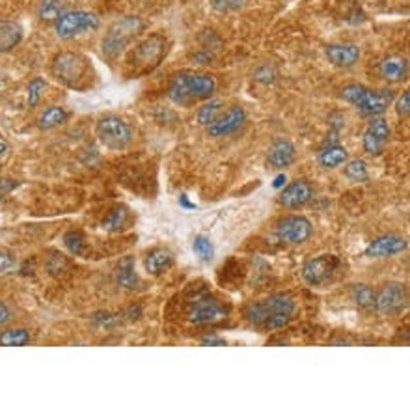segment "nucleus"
Listing matches in <instances>:
<instances>
[{
	"label": "nucleus",
	"instance_id": "1",
	"mask_svg": "<svg viewBox=\"0 0 410 412\" xmlns=\"http://www.w3.org/2000/svg\"><path fill=\"white\" fill-rule=\"evenodd\" d=\"M51 73L58 83L75 91L90 90L97 75L91 62L84 54L75 51H62L51 62Z\"/></svg>",
	"mask_w": 410,
	"mask_h": 412
},
{
	"label": "nucleus",
	"instance_id": "2",
	"mask_svg": "<svg viewBox=\"0 0 410 412\" xmlns=\"http://www.w3.org/2000/svg\"><path fill=\"white\" fill-rule=\"evenodd\" d=\"M217 91V80L209 73H177L168 84L166 96L181 107H191L198 101H207Z\"/></svg>",
	"mask_w": 410,
	"mask_h": 412
},
{
	"label": "nucleus",
	"instance_id": "3",
	"mask_svg": "<svg viewBox=\"0 0 410 412\" xmlns=\"http://www.w3.org/2000/svg\"><path fill=\"white\" fill-rule=\"evenodd\" d=\"M170 51V41L162 34H151L129 52L125 60V75L129 78H138L148 75L160 65Z\"/></svg>",
	"mask_w": 410,
	"mask_h": 412
},
{
	"label": "nucleus",
	"instance_id": "4",
	"mask_svg": "<svg viewBox=\"0 0 410 412\" xmlns=\"http://www.w3.org/2000/svg\"><path fill=\"white\" fill-rule=\"evenodd\" d=\"M396 94L391 90H369L362 84H347L341 88V99L354 105L362 116L375 118L385 114L386 109L393 103Z\"/></svg>",
	"mask_w": 410,
	"mask_h": 412
},
{
	"label": "nucleus",
	"instance_id": "5",
	"mask_svg": "<svg viewBox=\"0 0 410 412\" xmlns=\"http://www.w3.org/2000/svg\"><path fill=\"white\" fill-rule=\"evenodd\" d=\"M142 30H144V23L138 17H133V15H127V17L114 21L107 28L105 36H102V56L109 60V62H114Z\"/></svg>",
	"mask_w": 410,
	"mask_h": 412
},
{
	"label": "nucleus",
	"instance_id": "6",
	"mask_svg": "<svg viewBox=\"0 0 410 412\" xmlns=\"http://www.w3.org/2000/svg\"><path fill=\"white\" fill-rule=\"evenodd\" d=\"M186 303V319L194 325H217L230 316V306L220 303L205 290L196 291Z\"/></svg>",
	"mask_w": 410,
	"mask_h": 412
},
{
	"label": "nucleus",
	"instance_id": "7",
	"mask_svg": "<svg viewBox=\"0 0 410 412\" xmlns=\"http://www.w3.org/2000/svg\"><path fill=\"white\" fill-rule=\"evenodd\" d=\"M96 135L102 146L112 151H122L133 142L131 125L116 114H107V116L99 118L96 125Z\"/></svg>",
	"mask_w": 410,
	"mask_h": 412
},
{
	"label": "nucleus",
	"instance_id": "8",
	"mask_svg": "<svg viewBox=\"0 0 410 412\" xmlns=\"http://www.w3.org/2000/svg\"><path fill=\"white\" fill-rule=\"evenodd\" d=\"M295 299L288 293H276V295H270L267 299H263L259 303H252L248 308L244 310V316L246 319L256 325V327H261L263 321L269 316H274V314H288V316H293L295 314Z\"/></svg>",
	"mask_w": 410,
	"mask_h": 412
},
{
	"label": "nucleus",
	"instance_id": "9",
	"mask_svg": "<svg viewBox=\"0 0 410 412\" xmlns=\"http://www.w3.org/2000/svg\"><path fill=\"white\" fill-rule=\"evenodd\" d=\"M101 25V21L96 13L84 12V10H77V12H65L62 13L56 21H54V30L56 36L62 39H71L83 32H90V30H97Z\"/></svg>",
	"mask_w": 410,
	"mask_h": 412
},
{
	"label": "nucleus",
	"instance_id": "10",
	"mask_svg": "<svg viewBox=\"0 0 410 412\" xmlns=\"http://www.w3.org/2000/svg\"><path fill=\"white\" fill-rule=\"evenodd\" d=\"M407 299H409V293H407L404 283L388 282L380 288L378 293H375V306L373 308L382 316H393V314H399L401 310L407 308Z\"/></svg>",
	"mask_w": 410,
	"mask_h": 412
},
{
	"label": "nucleus",
	"instance_id": "11",
	"mask_svg": "<svg viewBox=\"0 0 410 412\" xmlns=\"http://www.w3.org/2000/svg\"><path fill=\"white\" fill-rule=\"evenodd\" d=\"M340 258L334 254H321L317 258L310 259L302 267V278L306 280L310 285H323L340 269Z\"/></svg>",
	"mask_w": 410,
	"mask_h": 412
},
{
	"label": "nucleus",
	"instance_id": "12",
	"mask_svg": "<svg viewBox=\"0 0 410 412\" xmlns=\"http://www.w3.org/2000/svg\"><path fill=\"white\" fill-rule=\"evenodd\" d=\"M312 222L306 219V217H301V215H289V217H283L278 226H276V233L278 237L289 243V245H302L306 243L308 239L312 237Z\"/></svg>",
	"mask_w": 410,
	"mask_h": 412
},
{
	"label": "nucleus",
	"instance_id": "13",
	"mask_svg": "<svg viewBox=\"0 0 410 412\" xmlns=\"http://www.w3.org/2000/svg\"><path fill=\"white\" fill-rule=\"evenodd\" d=\"M388 140H390V125H388V122L380 116L371 118L364 131V138H362L365 153L371 155V157L382 155Z\"/></svg>",
	"mask_w": 410,
	"mask_h": 412
},
{
	"label": "nucleus",
	"instance_id": "14",
	"mask_svg": "<svg viewBox=\"0 0 410 412\" xmlns=\"http://www.w3.org/2000/svg\"><path fill=\"white\" fill-rule=\"evenodd\" d=\"M246 122V112L243 107H231L230 110H226L224 114L207 125V135L213 138H222V136L233 135L235 131H239Z\"/></svg>",
	"mask_w": 410,
	"mask_h": 412
},
{
	"label": "nucleus",
	"instance_id": "15",
	"mask_svg": "<svg viewBox=\"0 0 410 412\" xmlns=\"http://www.w3.org/2000/svg\"><path fill=\"white\" fill-rule=\"evenodd\" d=\"M409 248V241L398 233H385L378 235L367 245L365 248V256L367 258H390L396 254H401Z\"/></svg>",
	"mask_w": 410,
	"mask_h": 412
},
{
	"label": "nucleus",
	"instance_id": "16",
	"mask_svg": "<svg viewBox=\"0 0 410 412\" xmlns=\"http://www.w3.org/2000/svg\"><path fill=\"white\" fill-rule=\"evenodd\" d=\"M312 196H314L312 185L306 180H296L283 188L280 194V204L288 209H301L312 200Z\"/></svg>",
	"mask_w": 410,
	"mask_h": 412
},
{
	"label": "nucleus",
	"instance_id": "17",
	"mask_svg": "<svg viewBox=\"0 0 410 412\" xmlns=\"http://www.w3.org/2000/svg\"><path fill=\"white\" fill-rule=\"evenodd\" d=\"M377 71L388 83H401L409 77V58L401 54H390L378 62Z\"/></svg>",
	"mask_w": 410,
	"mask_h": 412
},
{
	"label": "nucleus",
	"instance_id": "18",
	"mask_svg": "<svg viewBox=\"0 0 410 412\" xmlns=\"http://www.w3.org/2000/svg\"><path fill=\"white\" fill-rule=\"evenodd\" d=\"M325 54L336 67H353L360 58V49L354 43H330L325 49Z\"/></svg>",
	"mask_w": 410,
	"mask_h": 412
},
{
	"label": "nucleus",
	"instance_id": "19",
	"mask_svg": "<svg viewBox=\"0 0 410 412\" xmlns=\"http://www.w3.org/2000/svg\"><path fill=\"white\" fill-rule=\"evenodd\" d=\"M295 146L289 140H276L269 149V164L276 170H283V168L291 166L295 162Z\"/></svg>",
	"mask_w": 410,
	"mask_h": 412
},
{
	"label": "nucleus",
	"instance_id": "20",
	"mask_svg": "<svg viewBox=\"0 0 410 412\" xmlns=\"http://www.w3.org/2000/svg\"><path fill=\"white\" fill-rule=\"evenodd\" d=\"M173 263V254L164 246H157L153 250L148 252V256L144 259V267L151 277H160L162 272L168 271Z\"/></svg>",
	"mask_w": 410,
	"mask_h": 412
},
{
	"label": "nucleus",
	"instance_id": "21",
	"mask_svg": "<svg viewBox=\"0 0 410 412\" xmlns=\"http://www.w3.org/2000/svg\"><path fill=\"white\" fill-rule=\"evenodd\" d=\"M116 282L122 285L123 290L133 291L140 285V278H138V272H136V265L135 259L131 256H125V258L120 259V263L116 267Z\"/></svg>",
	"mask_w": 410,
	"mask_h": 412
},
{
	"label": "nucleus",
	"instance_id": "22",
	"mask_svg": "<svg viewBox=\"0 0 410 412\" xmlns=\"http://www.w3.org/2000/svg\"><path fill=\"white\" fill-rule=\"evenodd\" d=\"M23 39V28L15 21H0V52H10Z\"/></svg>",
	"mask_w": 410,
	"mask_h": 412
},
{
	"label": "nucleus",
	"instance_id": "23",
	"mask_svg": "<svg viewBox=\"0 0 410 412\" xmlns=\"http://www.w3.org/2000/svg\"><path fill=\"white\" fill-rule=\"evenodd\" d=\"M317 161L323 168H338L347 162V149L340 144H330L321 149Z\"/></svg>",
	"mask_w": 410,
	"mask_h": 412
},
{
	"label": "nucleus",
	"instance_id": "24",
	"mask_svg": "<svg viewBox=\"0 0 410 412\" xmlns=\"http://www.w3.org/2000/svg\"><path fill=\"white\" fill-rule=\"evenodd\" d=\"M67 120V112H65V109H62V107H49V109H45L41 114H39L38 118V127L39 129H54V127H58V125H62V123Z\"/></svg>",
	"mask_w": 410,
	"mask_h": 412
},
{
	"label": "nucleus",
	"instance_id": "25",
	"mask_svg": "<svg viewBox=\"0 0 410 412\" xmlns=\"http://www.w3.org/2000/svg\"><path fill=\"white\" fill-rule=\"evenodd\" d=\"M64 245L69 250V254L78 256V258H88V241L84 237L83 232L73 230L64 235Z\"/></svg>",
	"mask_w": 410,
	"mask_h": 412
},
{
	"label": "nucleus",
	"instance_id": "26",
	"mask_svg": "<svg viewBox=\"0 0 410 412\" xmlns=\"http://www.w3.org/2000/svg\"><path fill=\"white\" fill-rule=\"evenodd\" d=\"M32 340L26 329H8L0 334V345L4 347H25Z\"/></svg>",
	"mask_w": 410,
	"mask_h": 412
},
{
	"label": "nucleus",
	"instance_id": "27",
	"mask_svg": "<svg viewBox=\"0 0 410 412\" xmlns=\"http://www.w3.org/2000/svg\"><path fill=\"white\" fill-rule=\"evenodd\" d=\"M65 13L64 0H41L38 8V17L41 21H56Z\"/></svg>",
	"mask_w": 410,
	"mask_h": 412
},
{
	"label": "nucleus",
	"instance_id": "28",
	"mask_svg": "<svg viewBox=\"0 0 410 412\" xmlns=\"http://www.w3.org/2000/svg\"><path fill=\"white\" fill-rule=\"evenodd\" d=\"M351 296H353V301L360 308L367 310L375 306V291L369 285H365V283H353Z\"/></svg>",
	"mask_w": 410,
	"mask_h": 412
},
{
	"label": "nucleus",
	"instance_id": "29",
	"mask_svg": "<svg viewBox=\"0 0 410 412\" xmlns=\"http://www.w3.org/2000/svg\"><path fill=\"white\" fill-rule=\"evenodd\" d=\"M129 219V211L127 207H116L110 211V215L107 219L102 220V230L107 232H120L125 222Z\"/></svg>",
	"mask_w": 410,
	"mask_h": 412
},
{
	"label": "nucleus",
	"instance_id": "30",
	"mask_svg": "<svg viewBox=\"0 0 410 412\" xmlns=\"http://www.w3.org/2000/svg\"><path fill=\"white\" fill-rule=\"evenodd\" d=\"M343 174H345L347 180L354 181V183H364V181L369 180L367 166H365V162L362 159H353V161L345 162Z\"/></svg>",
	"mask_w": 410,
	"mask_h": 412
},
{
	"label": "nucleus",
	"instance_id": "31",
	"mask_svg": "<svg viewBox=\"0 0 410 412\" xmlns=\"http://www.w3.org/2000/svg\"><path fill=\"white\" fill-rule=\"evenodd\" d=\"M222 99H209L204 107H199L198 110V123L202 125H209L211 122H215L220 116V110H222Z\"/></svg>",
	"mask_w": 410,
	"mask_h": 412
},
{
	"label": "nucleus",
	"instance_id": "32",
	"mask_svg": "<svg viewBox=\"0 0 410 412\" xmlns=\"http://www.w3.org/2000/svg\"><path fill=\"white\" fill-rule=\"evenodd\" d=\"M193 250L202 261H211L213 256H215V246L209 241V237H205V235H196L194 237Z\"/></svg>",
	"mask_w": 410,
	"mask_h": 412
},
{
	"label": "nucleus",
	"instance_id": "33",
	"mask_svg": "<svg viewBox=\"0 0 410 412\" xmlns=\"http://www.w3.org/2000/svg\"><path fill=\"white\" fill-rule=\"evenodd\" d=\"M47 83L41 77H36L30 80L28 84V107L34 109L36 105L39 103V99H41V91L45 90Z\"/></svg>",
	"mask_w": 410,
	"mask_h": 412
},
{
	"label": "nucleus",
	"instance_id": "34",
	"mask_svg": "<svg viewBox=\"0 0 410 412\" xmlns=\"http://www.w3.org/2000/svg\"><path fill=\"white\" fill-rule=\"evenodd\" d=\"M291 317L288 314H274V316H269L265 321H263V329L265 330H280L283 327H288L289 321H291Z\"/></svg>",
	"mask_w": 410,
	"mask_h": 412
},
{
	"label": "nucleus",
	"instance_id": "35",
	"mask_svg": "<svg viewBox=\"0 0 410 412\" xmlns=\"http://www.w3.org/2000/svg\"><path fill=\"white\" fill-rule=\"evenodd\" d=\"M17 263V258H15V254H13L10 248H4V246H0V272H6L10 269H13Z\"/></svg>",
	"mask_w": 410,
	"mask_h": 412
},
{
	"label": "nucleus",
	"instance_id": "36",
	"mask_svg": "<svg viewBox=\"0 0 410 412\" xmlns=\"http://www.w3.org/2000/svg\"><path fill=\"white\" fill-rule=\"evenodd\" d=\"M211 6L220 13L235 12L241 8V0H211Z\"/></svg>",
	"mask_w": 410,
	"mask_h": 412
},
{
	"label": "nucleus",
	"instance_id": "37",
	"mask_svg": "<svg viewBox=\"0 0 410 412\" xmlns=\"http://www.w3.org/2000/svg\"><path fill=\"white\" fill-rule=\"evenodd\" d=\"M65 265H67V261H65L64 254L52 252V256L49 258V263H47V267H49V271L51 272H58V271H62Z\"/></svg>",
	"mask_w": 410,
	"mask_h": 412
},
{
	"label": "nucleus",
	"instance_id": "38",
	"mask_svg": "<svg viewBox=\"0 0 410 412\" xmlns=\"http://www.w3.org/2000/svg\"><path fill=\"white\" fill-rule=\"evenodd\" d=\"M276 77V73L272 69H270L269 65H263V67H259V69L256 71V80H259V83L263 84H269L272 83Z\"/></svg>",
	"mask_w": 410,
	"mask_h": 412
},
{
	"label": "nucleus",
	"instance_id": "39",
	"mask_svg": "<svg viewBox=\"0 0 410 412\" xmlns=\"http://www.w3.org/2000/svg\"><path fill=\"white\" fill-rule=\"evenodd\" d=\"M398 114L399 116H409V110H410V94L409 90L403 91V96L398 99Z\"/></svg>",
	"mask_w": 410,
	"mask_h": 412
},
{
	"label": "nucleus",
	"instance_id": "40",
	"mask_svg": "<svg viewBox=\"0 0 410 412\" xmlns=\"http://www.w3.org/2000/svg\"><path fill=\"white\" fill-rule=\"evenodd\" d=\"M202 345H215V347H218V345H226V340L224 338H220V336L217 334H205L202 336Z\"/></svg>",
	"mask_w": 410,
	"mask_h": 412
},
{
	"label": "nucleus",
	"instance_id": "41",
	"mask_svg": "<svg viewBox=\"0 0 410 412\" xmlns=\"http://www.w3.org/2000/svg\"><path fill=\"white\" fill-rule=\"evenodd\" d=\"M17 185H19V183L13 180H6V177H4V180H0V200H2V196H4V194H8L10 191H13V188L17 187Z\"/></svg>",
	"mask_w": 410,
	"mask_h": 412
},
{
	"label": "nucleus",
	"instance_id": "42",
	"mask_svg": "<svg viewBox=\"0 0 410 412\" xmlns=\"http://www.w3.org/2000/svg\"><path fill=\"white\" fill-rule=\"evenodd\" d=\"M10 319H12V312H10V308H8L6 304L0 303V327L6 325Z\"/></svg>",
	"mask_w": 410,
	"mask_h": 412
},
{
	"label": "nucleus",
	"instance_id": "43",
	"mask_svg": "<svg viewBox=\"0 0 410 412\" xmlns=\"http://www.w3.org/2000/svg\"><path fill=\"white\" fill-rule=\"evenodd\" d=\"M8 153H10V146H8V142L4 138H0V161L4 157H8Z\"/></svg>",
	"mask_w": 410,
	"mask_h": 412
},
{
	"label": "nucleus",
	"instance_id": "44",
	"mask_svg": "<svg viewBox=\"0 0 410 412\" xmlns=\"http://www.w3.org/2000/svg\"><path fill=\"white\" fill-rule=\"evenodd\" d=\"M285 175H278V177H276L274 180V187L276 188H280V187H283V185H285Z\"/></svg>",
	"mask_w": 410,
	"mask_h": 412
}]
</instances>
